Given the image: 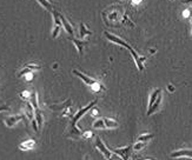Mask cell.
Instances as JSON below:
<instances>
[{
    "label": "cell",
    "mask_w": 192,
    "mask_h": 160,
    "mask_svg": "<svg viewBox=\"0 0 192 160\" xmlns=\"http://www.w3.org/2000/svg\"><path fill=\"white\" fill-rule=\"evenodd\" d=\"M160 102H161V93H160L159 96H158V99L155 101V104L147 110V115H151V114H153L157 110H158V107H159V105H160Z\"/></svg>",
    "instance_id": "14"
},
{
    "label": "cell",
    "mask_w": 192,
    "mask_h": 160,
    "mask_svg": "<svg viewBox=\"0 0 192 160\" xmlns=\"http://www.w3.org/2000/svg\"><path fill=\"white\" fill-rule=\"evenodd\" d=\"M169 90H170V91H173V87H172V85H169Z\"/></svg>",
    "instance_id": "34"
},
{
    "label": "cell",
    "mask_w": 192,
    "mask_h": 160,
    "mask_svg": "<svg viewBox=\"0 0 192 160\" xmlns=\"http://www.w3.org/2000/svg\"><path fill=\"white\" fill-rule=\"evenodd\" d=\"M84 135H85V137H87V138H89V137H92V132L87 131V132H85V134H84Z\"/></svg>",
    "instance_id": "30"
},
{
    "label": "cell",
    "mask_w": 192,
    "mask_h": 160,
    "mask_svg": "<svg viewBox=\"0 0 192 160\" xmlns=\"http://www.w3.org/2000/svg\"><path fill=\"white\" fill-rule=\"evenodd\" d=\"M34 113H35V108L33 107L31 101H26V110H25L26 117H27L30 120H32L33 118H34Z\"/></svg>",
    "instance_id": "11"
},
{
    "label": "cell",
    "mask_w": 192,
    "mask_h": 160,
    "mask_svg": "<svg viewBox=\"0 0 192 160\" xmlns=\"http://www.w3.org/2000/svg\"><path fill=\"white\" fill-rule=\"evenodd\" d=\"M96 147L104 154V157L106 158V159H110L111 157H112V154H111V151L104 145V142H103V140L99 138V137H97L96 139Z\"/></svg>",
    "instance_id": "4"
},
{
    "label": "cell",
    "mask_w": 192,
    "mask_h": 160,
    "mask_svg": "<svg viewBox=\"0 0 192 160\" xmlns=\"http://www.w3.org/2000/svg\"><path fill=\"white\" fill-rule=\"evenodd\" d=\"M140 1H141V0H133V4H134V5H137V4H140Z\"/></svg>",
    "instance_id": "33"
},
{
    "label": "cell",
    "mask_w": 192,
    "mask_h": 160,
    "mask_svg": "<svg viewBox=\"0 0 192 160\" xmlns=\"http://www.w3.org/2000/svg\"><path fill=\"white\" fill-rule=\"evenodd\" d=\"M23 119H25V115H23V114L11 115V117L5 118V119H4V123H5V125H6V126H8V127H13L15 124H18V123H19L20 120H23Z\"/></svg>",
    "instance_id": "5"
},
{
    "label": "cell",
    "mask_w": 192,
    "mask_h": 160,
    "mask_svg": "<svg viewBox=\"0 0 192 160\" xmlns=\"http://www.w3.org/2000/svg\"><path fill=\"white\" fill-rule=\"evenodd\" d=\"M183 2H184V4H190V5H191L192 0H183Z\"/></svg>",
    "instance_id": "32"
},
{
    "label": "cell",
    "mask_w": 192,
    "mask_h": 160,
    "mask_svg": "<svg viewBox=\"0 0 192 160\" xmlns=\"http://www.w3.org/2000/svg\"><path fill=\"white\" fill-rule=\"evenodd\" d=\"M191 35H192V34H191Z\"/></svg>",
    "instance_id": "37"
},
{
    "label": "cell",
    "mask_w": 192,
    "mask_h": 160,
    "mask_svg": "<svg viewBox=\"0 0 192 160\" xmlns=\"http://www.w3.org/2000/svg\"><path fill=\"white\" fill-rule=\"evenodd\" d=\"M146 145H147L146 141H137V142L134 144V146H133V150H134L136 152H137V151H140V150L144 148Z\"/></svg>",
    "instance_id": "25"
},
{
    "label": "cell",
    "mask_w": 192,
    "mask_h": 160,
    "mask_svg": "<svg viewBox=\"0 0 192 160\" xmlns=\"http://www.w3.org/2000/svg\"><path fill=\"white\" fill-rule=\"evenodd\" d=\"M30 101L33 105V107L37 110L39 108V102H38V92L35 90H33V92L31 93V98H30Z\"/></svg>",
    "instance_id": "20"
},
{
    "label": "cell",
    "mask_w": 192,
    "mask_h": 160,
    "mask_svg": "<svg viewBox=\"0 0 192 160\" xmlns=\"http://www.w3.org/2000/svg\"><path fill=\"white\" fill-rule=\"evenodd\" d=\"M172 158H179V157H189L192 158V150H179L173 153H171Z\"/></svg>",
    "instance_id": "9"
},
{
    "label": "cell",
    "mask_w": 192,
    "mask_h": 160,
    "mask_svg": "<svg viewBox=\"0 0 192 160\" xmlns=\"http://www.w3.org/2000/svg\"><path fill=\"white\" fill-rule=\"evenodd\" d=\"M128 51L131 52V54H132V57H133V59H134V61H136V65L138 66V69H139V71H143V69H144V64H143V61H145L146 58H145V57H139L138 53H137L132 47H131Z\"/></svg>",
    "instance_id": "6"
},
{
    "label": "cell",
    "mask_w": 192,
    "mask_h": 160,
    "mask_svg": "<svg viewBox=\"0 0 192 160\" xmlns=\"http://www.w3.org/2000/svg\"><path fill=\"white\" fill-rule=\"evenodd\" d=\"M35 147V141L34 140H26L19 145V150L21 151H30Z\"/></svg>",
    "instance_id": "10"
},
{
    "label": "cell",
    "mask_w": 192,
    "mask_h": 160,
    "mask_svg": "<svg viewBox=\"0 0 192 160\" xmlns=\"http://www.w3.org/2000/svg\"><path fill=\"white\" fill-rule=\"evenodd\" d=\"M34 118L37 119V123H38V126H39V131L40 128L43 127V123H44V119H43V114H41V111L39 108L35 110V113H34Z\"/></svg>",
    "instance_id": "18"
},
{
    "label": "cell",
    "mask_w": 192,
    "mask_h": 160,
    "mask_svg": "<svg viewBox=\"0 0 192 160\" xmlns=\"http://www.w3.org/2000/svg\"><path fill=\"white\" fill-rule=\"evenodd\" d=\"M20 96H21V99H24V100H26V101H29V100H30V98H31L30 93H29L27 91L21 92V93H20Z\"/></svg>",
    "instance_id": "28"
},
{
    "label": "cell",
    "mask_w": 192,
    "mask_h": 160,
    "mask_svg": "<svg viewBox=\"0 0 192 160\" xmlns=\"http://www.w3.org/2000/svg\"><path fill=\"white\" fill-rule=\"evenodd\" d=\"M91 115H92V117H97V115H98V111H97V110L92 111V112H91Z\"/></svg>",
    "instance_id": "31"
},
{
    "label": "cell",
    "mask_w": 192,
    "mask_h": 160,
    "mask_svg": "<svg viewBox=\"0 0 192 160\" xmlns=\"http://www.w3.org/2000/svg\"><path fill=\"white\" fill-rule=\"evenodd\" d=\"M105 123H104V119H100L98 118L96 121L93 123V128H105Z\"/></svg>",
    "instance_id": "26"
},
{
    "label": "cell",
    "mask_w": 192,
    "mask_h": 160,
    "mask_svg": "<svg viewBox=\"0 0 192 160\" xmlns=\"http://www.w3.org/2000/svg\"><path fill=\"white\" fill-rule=\"evenodd\" d=\"M1 111H10V106H6V105L0 106V112H1Z\"/></svg>",
    "instance_id": "29"
},
{
    "label": "cell",
    "mask_w": 192,
    "mask_h": 160,
    "mask_svg": "<svg viewBox=\"0 0 192 160\" xmlns=\"http://www.w3.org/2000/svg\"><path fill=\"white\" fill-rule=\"evenodd\" d=\"M111 152L120 156L124 160H128L130 157V152H131V146H125L123 148H117V150H111Z\"/></svg>",
    "instance_id": "7"
},
{
    "label": "cell",
    "mask_w": 192,
    "mask_h": 160,
    "mask_svg": "<svg viewBox=\"0 0 192 160\" xmlns=\"http://www.w3.org/2000/svg\"><path fill=\"white\" fill-rule=\"evenodd\" d=\"M71 40H72V42L75 45V48L78 50V52H79V54H83V52H84V47H85V44H84V41L83 40H78V39H74V38H71Z\"/></svg>",
    "instance_id": "15"
},
{
    "label": "cell",
    "mask_w": 192,
    "mask_h": 160,
    "mask_svg": "<svg viewBox=\"0 0 192 160\" xmlns=\"http://www.w3.org/2000/svg\"><path fill=\"white\" fill-rule=\"evenodd\" d=\"M191 25H192V20H191Z\"/></svg>",
    "instance_id": "35"
},
{
    "label": "cell",
    "mask_w": 192,
    "mask_h": 160,
    "mask_svg": "<svg viewBox=\"0 0 192 160\" xmlns=\"http://www.w3.org/2000/svg\"><path fill=\"white\" fill-rule=\"evenodd\" d=\"M104 123L107 128H116L119 126V124L114 119H110V118H104Z\"/></svg>",
    "instance_id": "19"
},
{
    "label": "cell",
    "mask_w": 192,
    "mask_h": 160,
    "mask_svg": "<svg viewBox=\"0 0 192 160\" xmlns=\"http://www.w3.org/2000/svg\"><path fill=\"white\" fill-rule=\"evenodd\" d=\"M63 28V26H54V30H53V33H52V37L53 38H57L60 33V30Z\"/></svg>",
    "instance_id": "27"
},
{
    "label": "cell",
    "mask_w": 192,
    "mask_h": 160,
    "mask_svg": "<svg viewBox=\"0 0 192 160\" xmlns=\"http://www.w3.org/2000/svg\"><path fill=\"white\" fill-rule=\"evenodd\" d=\"M104 35L107 38V40H110V41H112V42H114V44H117V45L124 46V47L128 48V50L131 48V46L128 45V42H125L122 38H119V37H117V35H114V34H111V33H108V32H104Z\"/></svg>",
    "instance_id": "3"
},
{
    "label": "cell",
    "mask_w": 192,
    "mask_h": 160,
    "mask_svg": "<svg viewBox=\"0 0 192 160\" xmlns=\"http://www.w3.org/2000/svg\"><path fill=\"white\" fill-rule=\"evenodd\" d=\"M97 104V99L95 100H92L87 106H85V107H83V108H80L74 115H73V118H72V123H71V128H70V133H71V135L72 137H80V135H83V133H81V131L79 129V128L77 127V121L86 113V112H89L90 110H92V107L95 106Z\"/></svg>",
    "instance_id": "1"
},
{
    "label": "cell",
    "mask_w": 192,
    "mask_h": 160,
    "mask_svg": "<svg viewBox=\"0 0 192 160\" xmlns=\"http://www.w3.org/2000/svg\"><path fill=\"white\" fill-rule=\"evenodd\" d=\"M153 134L152 133H147V134H141V135H139L138 137V139H137V141H146V142H149L151 139H153Z\"/></svg>",
    "instance_id": "23"
},
{
    "label": "cell",
    "mask_w": 192,
    "mask_h": 160,
    "mask_svg": "<svg viewBox=\"0 0 192 160\" xmlns=\"http://www.w3.org/2000/svg\"><path fill=\"white\" fill-rule=\"evenodd\" d=\"M191 7H192V4H191Z\"/></svg>",
    "instance_id": "36"
},
{
    "label": "cell",
    "mask_w": 192,
    "mask_h": 160,
    "mask_svg": "<svg viewBox=\"0 0 192 160\" xmlns=\"http://www.w3.org/2000/svg\"><path fill=\"white\" fill-rule=\"evenodd\" d=\"M79 28H80L79 33H80V38H81V39H85L86 37H89V35H91V34H92L91 30H89L84 23H81V24L79 25Z\"/></svg>",
    "instance_id": "13"
},
{
    "label": "cell",
    "mask_w": 192,
    "mask_h": 160,
    "mask_svg": "<svg viewBox=\"0 0 192 160\" xmlns=\"http://www.w3.org/2000/svg\"><path fill=\"white\" fill-rule=\"evenodd\" d=\"M71 105H72L71 100H70V99H67V100H66L65 102H63V104H54V105L50 106V108H51V110H54V111H58V110H64L65 107L71 106Z\"/></svg>",
    "instance_id": "17"
},
{
    "label": "cell",
    "mask_w": 192,
    "mask_h": 160,
    "mask_svg": "<svg viewBox=\"0 0 192 160\" xmlns=\"http://www.w3.org/2000/svg\"><path fill=\"white\" fill-rule=\"evenodd\" d=\"M108 19H110L111 21H119V20H120L119 12H118V11H112V8H111L110 12H108Z\"/></svg>",
    "instance_id": "21"
},
{
    "label": "cell",
    "mask_w": 192,
    "mask_h": 160,
    "mask_svg": "<svg viewBox=\"0 0 192 160\" xmlns=\"http://www.w3.org/2000/svg\"><path fill=\"white\" fill-rule=\"evenodd\" d=\"M46 11H48V12H53V6L51 5V2L50 1H47V0H37Z\"/></svg>",
    "instance_id": "22"
},
{
    "label": "cell",
    "mask_w": 192,
    "mask_h": 160,
    "mask_svg": "<svg viewBox=\"0 0 192 160\" xmlns=\"http://www.w3.org/2000/svg\"><path fill=\"white\" fill-rule=\"evenodd\" d=\"M59 17H60V19H62L63 27L65 28V31L67 32V34H68V35H73V28H72V26L70 25V23L66 20V18H65L63 14H60V13H59Z\"/></svg>",
    "instance_id": "12"
},
{
    "label": "cell",
    "mask_w": 192,
    "mask_h": 160,
    "mask_svg": "<svg viewBox=\"0 0 192 160\" xmlns=\"http://www.w3.org/2000/svg\"><path fill=\"white\" fill-rule=\"evenodd\" d=\"M160 93H161V90L160 88H156L152 93H151V96H150V99H149V108L155 104V101L158 99V96H159Z\"/></svg>",
    "instance_id": "16"
},
{
    "label": "cell",
    "mask_w": 192,
    "mask_h": 160,
    "mask_svg": "<svg viewBox=\"0 0 192 160\" xmlns=\"http://www.w3.org/2000/svg\"><path fill=\"white\" fill-rule=\"evenodd\" d=\"M72 73H73V74H75L77 77H79L81 80H84V83H85L86 85L91 86L95 91H100V90L105 91V90H106V88H105V86H104L103 84L98 83L97 80L92 79L91 77H87L86 74H84V73H81V72H79V71H77V69H73V71H72Z\"/></svg>",
    "instance_id": "2"
},
{
    "label": "cell",
    "mask_w": 192,
    "mask_h": 160,
    "mask_svg": "<svg viewBox=\"0 0 192 160\" xmlns=\"http://www.w3.org/2000/svg\"><path fill=\"white\" fill-rule=\"evenodd\" d=\"M41 67L39 65H35V64H27L24 66V68L18 73V77H23L25 75L26 73H30V72H33V71H39Z\"/></svg>",
    "instance_id": "8"
},
{
    "label": "cell",
    "mask_w": 192,
    "mask_h": 160,
    "mask_svg": "<svg viewBox=\"0 0 192 160\" xmlns=\"http://www.w3.org/2000/svg\"><path fill=\"white\" fill-rule=\"evenodd\" d=\"M73 112H72V105L71 106H67V107H65L64 111H63V117H65V118H73Z\"/></svg>",
    "instance_id": "24"
}]
</instances>
